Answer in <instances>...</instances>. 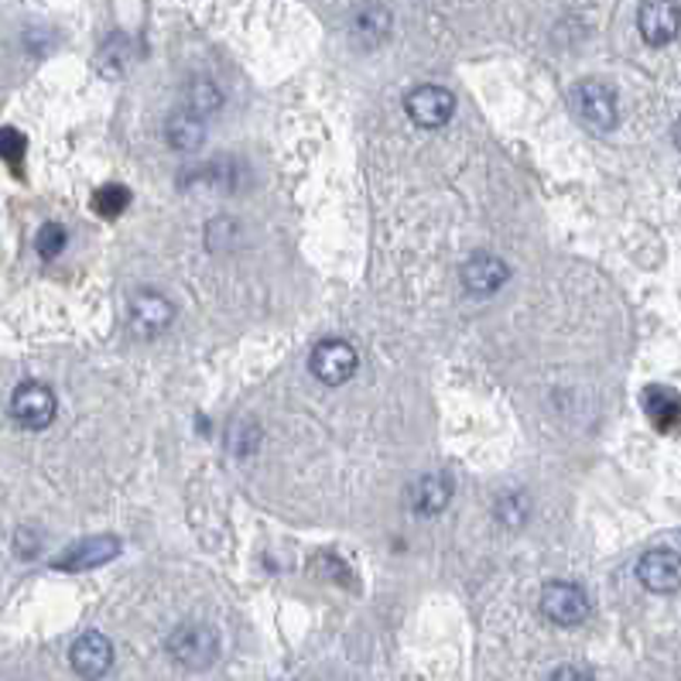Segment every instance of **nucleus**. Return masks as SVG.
<instances>
[{"mask_svg":"<svg viewBox=\"0 0 681 681\" xmlns=\"http://www.w3.org/2000/svg\"><path fill=\"white\" fill-rule=\"evenodd\" d=\"M308 367H312V374L323 380V384L339 387V384H346V380L356 374L359 356H356V349H353L346 339H323V343L312 349Z\"/></svg>","mask_w":681,"mask_h":681,"instance_id":"obj_6","label":"nucleus"},{"mask_svg":"<svg viewBox=\"0 0 681 681\" xmlns=\"http://www.w3.org/2000/svg\"><path fill=\"white\" fill-rule=\"evenodd\" d=\"M65 244H69V236H65V230L59 223H45L42 230H38V236H34V251L42 254L45 261L59 257L65 251Z\"/></svg>","mask_w":681,"mask_h":681,"instance_id":"obj_20","label":"nucleus"},{"mask_svg":"<svg viewBox=\"0 0 681 681\" xmlns=\"http://www.w3.org/2000/svg\"><path fill=\"white\" fill-rule=\"evenodd\" d=\"M528 514H531V504H528L525 494H507L497 504V517H500V525H507V528H520L528 520Z\"/></svg>","mask_w":681,"mask_h":681,"instance_id":"obj_19","label":"nucleus"},{"mask_svg":"<svg viewBox=\"0 0 681 681\" xmlns=\"http://www.w3.org/2000/svg\"><path fill=\"white\" fill-rule=\"evenodd\" d=\"M510 277V267L507 261H500L497 254H472L466 264H463V288L472 292V295H494L507 285Z\"/></svg>","mask_w":681,"mask_h":681,"instance_id":"obj_12","label":"nucleus"},{"mask_svg":"<svg viewBox=\"0 0 681 681\" xmlns=\"http://www.w3.org/2000/svg\"><path fill=\"white\" fill-rule=\"evenodd\" d=\"M640 405H644L658 431H674L681 425V394L671 387H658V384L648 387L644 397H640Z\"/></svg>","mask_w":681,"mask_h":681,"instance_id":"obj_15","label":"nucleus"},{"mask_svg":"<svg viewBox=\"0 0 681 681\" xmlns=\"http://www.w3.org/2000/svg\"><path fill=\"white\" fill-rule=\"evenodd\" d=\"M390 11L384 4H367V8H359L353 24H349V34H353V42L359 49H377L387 42V34H390Z\"/></svg>","mask_w":681,"mask_h":681,"instance_id":"obj_14","label":"nucleus"},{"mask_svg":"<svg viewBox=\"0 0 681 681\" xmlns=\"http://www.w3.org/2000/svg\"><path fill=\"white\" fill-rule=\"evenodd\" d=\"M674 144L681 148V120H678V124H674Z\"/></svg>","mask_w":681,"mask_h":681,"instance_id":"obj_23","label":"nucleus"},{"mask_svg":"<svg viewBox=\"0 0 681 681\" xmlns=\"http://www.w3.org/2000/svg\"><path fill=\"white\" fill-rule=\"evenodd\" d=\"M637 579L651 592H674L681 589V555L671 548H651L640 555L637 562Z\"/></svg>","mask_w":681,"mask_h":681,"instance_id":"obj_11","label":"nucleus"},{"mask_svg":"<svg viewBox=\"0 0 681 681\" xmlns=\"http://www.w3.org/2000/svg\"><path fill=\"white\" fill-rule=\"evenodd\" d=\"M545 681H592V671L582 664H562V668H555Z\"/></svg>","mask_w":681,"mask_h":681,"instance_id":"obj_22","label":"nucleus"},{"mask_svg":"<svg viewBox=\"0 0 681 681\" xmlns=\"http://www.w3.org/2000/svg\"><path fill=\"white\" fill-rule=\"evenodd\" d=\"M175 318V305L162 295V292H138L128 305V326L134 336L141 339H154L162 336Z\"/></svg>","mask_w":681,"mask_h":681,"instance_id":"obj_4","label":"nucleus"},{"mask_svg":"<svg viewBox=\"0 0 681 681\" xmlns=\"http://www.w3.org/2000/svg\"><path fill=\"white\" fill-rule=\"evenodd\" d=\"M24 148H28V141H24L21 131H14V128H4V131H0V157H4L8 165L21 169Z\"/></svg>","mask_w":681,"mask_h":681,"instance_id":"obj_21","label":"nucleus"},{"mask_svg":"<svg viewBox=\"0 0 681 681\" xmlns=\"http://www.w3.org/2000/svg\"><path fill=\"white\" fill-rule=\"evenodd\" d=\"M637 28L640 38L654 49L674 42L681 31V4L678 0H644L637 11Z\"/></svg>","mask_w":681,"mask_h":681,"instance_id":"obj_8","label":"nucleus"},{"mask_svg":"<svg viewBox=\"0 0 681 681\" xmlns=\"http://www.w3.org/2000/svg\"><path fill=\"white\" fill-rule=\"evenodd\" d=\"M453 490H456V484H453L449 472H428L411 487V510L425 514V517L443 514L453 500Z\"/></svg>","mask_w":681,"mask_h":681,"instance_id":"obj_13","label":"nucleus"},{"mask_svg":"<svg viewBox=\"0 0 681 681\" xmlns=\"http://www.w3.org/2000/svg\"><path fill=\"white\" fill-rule=\"evenodd\" d=\"M541 613H545V620H551L558 627H579L589 617V596L582 586L566 582V579L548 582L541 589Z\"/></svg>","mask_w":681,"mask_h":681,"instance_id":"obj_3","label":"nucleus"},{"mask_svg":"<svg viewBox=\"0 0 681 681\" xmlns=\"http://www.w3.org/2000/svg\"><path fill=\"white\" fill-rule=\"evenodd\" d=\"M69 664L79 678H87V681H100L110 668H113V644L100 633V630H90L83 633L72 644L69 651Z\"/></svg>","mask_w":681,"mask_h":681,"instance_id":"obj_10","label":"nucleus"},{"mask_svg":"<svg viewBox=\"0 0 681 681\" xmlns=\"http://www.w3.org/2000/svg\"><path fill=\"white\" fill-rule=\"evenodd\" d=\"M572 113L579 116V124H586L596 134H610L620 120V100L617 90L603 79H582V83L572 87Z\"/></svg>","mask_w":681,"mask_h":681,"instance_id":"obj_1","label":"nucleus"},{"mask_svg":"<svg viewBox=\"0 0 681 681\" xmlns=\"http://www.w3.org/2000/svg\"><path fill=\"white\" fill-rule=\"evenodd\" d=\"M131 206V189L128 185H103L96 195H93V213L103 216V220H116L120 213H124Z\"/></svg>","mask_w":681,"mask_h":681,"instance_id":"obj_18","label":"nucleus"},{"mask_svg":"<svg viewBox=\"0 0 681 681\" xmlns=\"http://www.w3.org/2000/svg\"><path fill=\"white\" fill-rule=\"evenodd\" d=\"M120 555V541L113 535H93L87 541H75L69 545L59 558H55V569L59 572H90V569H100L106 566L110 558Z\"/></svg>","mask_w":681,"mask_h":681,"instance_id":"obj_9","label":"nucleus"},{"mask_svg":"<svg viewBox=\"0 0 681 681\" xmlns=\"http://www.w3.org/2000/svg\"><path fill=\"white\" fill-rule=\"evenodd\" d=\"M405 110H408V116L415 120L418 128H428V131H435V128H446L449 120H453V113H456V96H453V90H446V87H415L408 96H405Z\"/></svg>","mask_w":681,"mask_h":681,"instance_id":"obj_7","label":"nucleus"},{"mask_svg":"<svg viewBox=\"0 0 681 681\" xmlns=\"http://www.w3.org/2000/svg\"><path fill=\"white\" fill-rule=\"evenodd\" d=\"M169 654L189 671H203L220 654V637L210 623H182L169 637Z\"/></svg>","mask_w":681,"mask_h":681,"instance_id":"obj_2","label":"nucleus"},{"mask_svg":"<svg viewBox=\"0 0 681 681\" xmlns=\"http://www.w3.org/2000/svg\"><path fill=\"white\" fill-rule=\"evenodd\" d=\"M11 418L21 428H49L55 421V394L52 387L38 384V380H24L14 394H11Z\"/></svg>","mask_w":681,"mask_h":681,"instance_id":"obj_5","label":"nucleus"},{"mask_svg":"<svg viewBox=\"0 0 681 681\" xmlns=\"http://www.w3.org/2000/svg\"><path fill=\"white\" fill-rule=\"evenodd\" d=\"M165 138L175 151H195L199 144H203L206 138V124H203V116H195L189 110H179L169 116V124H165Z\"/></svg>","mask_w":681,"mask_h":681,"instance_id":"obj_16","label":"nucleus"},{"mask_svg":"<svg viewBox=\"0 0 681 681\" xmlns=\"http://www.w3.org/2000/svg\"><path fill=\"white\" fill-rule=\"evenodd\" d=\"M223 106V93L213 79H192L185 87V110L195 116H210Z\"/></svg>","mask_w":681,"mask_h":681,"instance_id":"obj_17","label":"nucleus"}]
</instances>
